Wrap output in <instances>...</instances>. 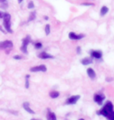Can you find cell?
<instances>
[{
  "mask_svg": "<svg viewBox=\"0 0 114 120\" xmlns=\"http://www.w3.org/2000/svg\"><path fill=\"white\" fill-rule=\"evenodd\" d=\"M45 20H48V17L46 16V17H45Z\"/></svg>",
  "mask_w": 114,
  "mask_h": 120,
  "instance_id": "29",
  "label": "cell"
},
{
  "mask_svg": "<svg viewBox=\"0 0 114 120\" xmlns=\"http://www.w3.org/2000/svg\"><path fill=\"white\" fill-rule=\"evenodd\" d=\"M99 114L104 115L109 120H114V112H113V105L110 101L106 103L104 107L100 110Z\"/></svg>",
  "mask_w": 114,
  "mask_h": 120,
  "instance_id": "1",
  "label": "cell"
},
{
  "mask_svg": "<svg viewBox=\"0 0 114 120\" xmlns=\"http://www.w3.org/2000/svg\"><path fill=\"white\" fill-rule=\"evenodd\" d=\"M38 56L39 58H41V59H44V60H45V59H52V58H53V56L52 55H50V54L45 53V52L41 53Z\"/></svg>",
  "mask_w": 114,
  "mask_h": 120,
  "instance_id": "11",
  "label": "cell"
},
{
  "mask_svg": "<svg viewBox=\"0 0 114 120\" xmlns=\"http://www.w3.org/2000/svg\"><path fill=\"white\" fill-rule=\"evenodd\" d=\"M81 64H84V65H88V64H92V59L91 58H89V57H85L84 59H82L81 60Z\"/></svg>",
  "mask_w": 114,
  "mask_h": 120,
  "instance_id": "13",
  "label": "cell"
},
{
  "mask_svg": "<svg viewBox=\"0 0 114 120\" xmlns=\"http://www.w3.org/2000/svg\"><path fill=\"white\" fill-rule=\"evenodd\" d=\"M77 53L78 54H80V46H77Z\"/></svg>",
  "mask_w": 114,
  "mask_h": 120,
  "instance_id": "23",
  "label": "cell"
},
{
  "mask_svg": "<svg viewBox=\"0 0 114 120\" xmlns=\"http://www.w3.org/2000/svg\"><path fill=\"white\" fill-rule=\"evenodd\" d=\"M23 107H24V109H25L28 112L30 113V114H35V112L30 108V104H29L28 102H24V105H23Z\"/></svg>",
  "mask_w": 114,
  "mask_h": 120,
  "instance_id": "10",
  "label": "cell"
},
{
  "mask_svg": "<svg viewBox=\"0 0 114 120\" xmlns=\"http://www.w3.org/2000/svg\"><path fill=\"white\" fill-rule=\"evenodd\" d=\"M29 77H30L29 75H28L26 76V82H25V87L26 88L29 87Z\"/></svg>",
  "mask_w": 114,
  "mask_h": 120,
  "instance_id": "19",
  "label": "cell"
},
{
  "mask_svg": "<svg viewBox=\"0 0 114 120\" xmlns=\"http://www.w3.org/2000/svg\"><path fill=\"white\" fill-rule=\"evenodd\" d=\"M91 55L94 58L100 59L102 57V53L101 51H99V50H94V51H91Z\"/></svg>",
  "mask_w": 114,
  "mask_h": 120,
  "instance_id": "9",
  "label": "cell"
},
{
  "mask_svg": "<svg viewBox=\"0 0 114 120\" xmlns=\"http://www.w3.org/2000/svg\"><path fill=\"white\" fill-rule=\"evenodd\" d=\"M13 47V42L10 40H6L4 42H0V49H10Z\"/></svg>",
  "mask_w": 114,
  "mask_h": 120,
  "instance_id": "4",
  "label": "cell"
},
{
  "mask_svg": "<svg viewBox=\"0 0 114 120\" xmlns=\"http://www.w3.org/2000/svg\"><path fill=\"white\" fill-rule=\"evenodd\" d=\"M45 32L46 35H48L50 34V25L49 24H46L45 28Z\"/></svg>",
  "mask_w": 114,
  "mask_h": 120,
  "instance_id": "18",
  "label": "cell"
},
{
  "mask_svg": "<svg viewBox=\"0 0 114 120\" xmlns=\"http://www.w3.org/2000/svg\"><path fill=\"white\" fill-rule=\"evenodd\" d=\"M23 1H24V0H18V3H21Z\"/></svg>",
  "mask_w": 114,
  "mask_h": 120,
  "instance_id": "28",
  "label": "cell"
},
{
  "mask_svg": "<svg viewBox=\"0 0 114 120\" xmlns=\"http://www.w3.org/2000/svg\"><path fill=\"white\" fill-rule=\"evenodd\" d=\"M34 7H35L34 3H33L32 1L29 2V3H28V9H33Z\"/></svg>",
  "mask_w": 114,
  "mask_h": 120,
  "instance_id": "21",
  "label": "cell"
},
{
  "mask_svg": "<svg viewBox=\"0 0 114 120\" xmlns=\"http://www.w3.org/2000/svg\"><path fill=\"white\" fill-rule=\"evenodd\" d=\"M3 15H4V13L0 12V18H3Z\"/></svg>",
  "mask_w": 114,
  "mask_h": 120,
  "instance_id": "25",
  "label": "cell"
},
{
  "mask_svg": "<svg viewBox=\"0 0 114 120\" xmlns=\"http://www.w3.org/2000/svg\"><path fill=\"white\" fill-rule=\"evenodd\" d=\"M87 73H88V75L90 77L91 79H94L95 78V76H96L95 72L92 68H88V70H87Z\"/></svg>",
  "mask_w": 114,
  "mask_h": 120,
  "instance_id": "12",
  "label": "cell"
},
{
  "mask_svg": "<svg viewBox=\"0 0 114 120\" xmlns=\"http://www.w3.org/2000/svg\"><path fill=\"white\" fill-rule=\"evenodd\" d=\"M84 37V35H77V34H75L74 32H70L69 34V38H70V39H73V40H79V39H81V38H83Z\"/></svg>",
  "mask_w": 114,
  "mask_h": 120,
  "instance_id": "8",
  "label": "cell"
},
{
  "mask_svg": "<svg viewBox=\"0 0 114 120\" xmlns=\"http://www.w3.org/2000/svg\"><path fill=\"white\" fill-rule=\"evenodd\" d=\"M31 37L30 35H27L26 38H24L23 39V42H22V46L21 47V51L23 52L24 53H26L28 54V44L31 42Z\"/></svg>",
  "mask_w": 114,
  "mask_h": 120,
  "instance_id": "3",
  "label": "cell"
},
{
  "mask_svg": "<svg viewBox=\"0 0 114 120\" xmlns=\"http://www.w3.org/2000/svg\"><path fill=\"white\" fill-rule=\"evenodd\" d=\"M80 96L79 95H76V96H72L70 97H69V98L66 100V103L67 104V105H74L77 102V101L80 99Z\"/></svg>",
  "mask_w": 114,
  "mask_h": 120,
  "instance_id": "6",
  "label": "cell"
},
{
  "mask_svg": "<svg viewBox=\"0 0 114 120\" xmlns=\"http://www.w3.org/2000/svg\"><path fill=\"white\" fill-rule=\"evenodd\" d=\"M3 25H4V28L6 30V31L9 33H13V30L11 28V22H10V20H11V16L10 13H4V15H3Z\"/></svg>",
  "mask_w": 114,
  "mask_h": 120,
  "instance_id": "2",
  "label": "cell"
},
{
  "mask_svg": "<svg viewBox=\"0 0 114 120\" xmlns=\"http://www.w3.org/2000/svg\"><path fill=\"white\" fill-rule=\"evenodd\" d=\"M13 58L16 59V60H21V59L22 58L21 56H18V55H17V56H13Z\"/></svg>",
  "mask_w": 114,
  "mask_h": 120,
  "instance_id": "22",
  "label": "cell"
},
{
  "mask_svg": "<svg viewBox=\"0 0 114 120\" xmlns=\"http://www.w3.org/2000/svg\"><path fill=\"white\" fill-rule=\"evenodd\" d=\"M35 47L36 49H41L42 47V44L41 43V42H36V43L35 44Z\"/></svg>",
  "mask_w": 114,
  "mask_h": 120,
  "instance_id": "20",
  "label": "cell"
},
{
  "mask_svg": "<svg viewBox=\"0 0 114 120\" xmlns=\"http://www.w3.org/2000/svg\"><path fill=\"white\" fill-rule=\"evenodd\" d=\"M36 17V13L35 12H31V14H30V17H29V19H28V21H34Z\"/></svg>",
  "mask_w": 114,
  "mask_h": 120,
  "instance_id": "17",
  "label": "cell"
},
{
  "mask_svg": "<svg viewBox=\"0 0 114 120\" xmlns=\"http://www.w3.org/2000/svg\"><path fill=\"white\" fill-rule=\"evenodd\" d=\"M108 11H109L108 7H106V6H102L101 10H100V15H101L102 17H103V16H105L108 13Z\"/></svg>",
  "mask_w": 114,
  "mask_h": 120,
  "instance_id": "15",
  "label": "cell"
},
{
  "mask_svg": "<svg viewBox=\"0 0 114 120\" xmlns=\"http://www.w3.org/2000/svg\"><path fill=\"white\" fill-rule=\"evenodd\" d=\"M30 71H32V72H38V71L45 72L47 71V68H46L45 65L41 64V65H39V66H35V67L31 68L30 69Z\"/></svg>",
  "mask_w": 114,
  "mask_h": 120,
  "instance_id": "5",
  "label": "cell"
},
{
  "mask_svg": "<svg viewBox=\"0 0 114 120\" xmlns=\"http://www.w3.org/2000/svg\"><path fill=\"white\" fill-rule=\"evenodd\" d=\"M81 5L82 6H92L93 4H91V3H82Z\"/></svg>",
  "mask_w": 114,
  "mask_h": 120,
  "instance_id": "24",
  "label": "cell"
},
{
  "mask_svg": "<svg viewBox=\"0 0 114 120\" xmlns=\"http://www.w3.org/2000/svg\"><path fill=\"white\" fill-rule=\"evenodd\" d=\"M47 119L48 120H56V116L53 112L48 111V114H47Z\"/></svg>",
  "mask_w": 114,
  "mask_h": 120,
  "instance_id": "14",
  "label": "cell"
},
{
  "mask_svg": "<svg viewBox=\"0 0 114 120\" xmlns=\"http://www.w3.org/2000/svg\"><path fill=\"white\" fill-rule=\"evenodd\" d=\"M31 120H35V119H31Z\"/></svg>",
  "mask_w": 114,
  "mask_h": 120,
  "instance_id": "32",
  "label": "cell"
},
{
  "mask_svg": "<svg viewBox=\"0 0 114 120\" xmlns=\"http://www.w3.org/2000/svg\"><path fill=\"white\" fill-rule=\"evenodd\" d=\"M106 81L108 82V81H112V78H106Z\"/></svg>",
  "mask_w": 114,
  "mask_h": 120,
  "instance_id": "27",
  "label": "cell"
},
{
  "mask_svg": "<svg viewBox=\"0 0 114 120\" xmlns=\"http://www.w3.org/2000/svg\"><path fill=\"white\" fill-rule=\"evenodd\" d=\"M79 120H84V119H80Z\"/></svg>",
  "mask_w": 114,
  "mask_h": 120,
  "instance_id": "31",
  "label": "cell"
},
{
  "mask_svg": "<svg viewBox=\"0 0 114 120\" xmlns=\"http://www.w3.org/2000/svg\"><path fill=\"white\" fill-rule=\"evenodd\" d=\"M104 99H105V96L102 94H97L94 96V101H95L96 103L99 104V105H102V101H104Z\"/></svg>",
  "mask_w": 114,
  "mask_h": 120,
  "instance_id": "7",
  "label": "cell"
},
{
  "mask_svg": "<svg viewBox=\"0 0 114 120\" xmlns=\"http://www.w3.org/2000/svg\"><path fill=\"white\" fill-rule=\"evenodd\" d=\"M6 0H0V2H5Z\"/></svg>",
  "mask_w": 114,
  "mask_h": 120,
  "instance_id": "30",
  "label": "cell"
},
{
  "mask_svg": "<svg viewBox=\"0 0 114 120\" xmlns=\"http://www.w3.org/2000/svg\"><path fill=\"white\" fill-rule=\"evenodd\" d=\"M49 96L52 97V98H56L59 96V93L56 92V91H52L49 93Z\"/></svg>",
  "mask_w": 114,
  "mask_h": 120,
  "instance_id": "16",
  "label": "cell"
},
{
  "mask_svg": "<svg viewBox=\"0 0 114 120\" xmlns=\"http://www.w3.org/2000/svg\"><path fill=\"white\" fill-rule=\"evenodd\" d=\"M0 31H3V32H5V31H4V30L3 29V28H2V26H1V25H0Z\"/></svg>",
  "mask_w": 114,
  "mask_h": 120,
  "instance_id": "26",
  "label": "cell"
}]
</instances>
